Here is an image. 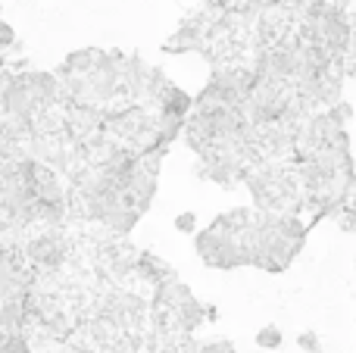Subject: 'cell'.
I'll list each match as a JSON object with an SVG mask.
<instances>
[{
    "instance_id": "2",
    "label": "cell",
    "mask_w": 356,
    "mask_h": 353,
    "mask_svg": "<svg viewBox=\"0 0 356 353\" xmlns=\"http://www.w3.org/2000/svg\"><path fill=\"white\" fill-rule=\"evenodd\" d=\"M69 256V244L63 229H44L25 241V263L35 266V272H56Z\"/></svg>"
},
{
    "instance_id": "5",
    "label": "cell",
    "mask_w": 356,
    "mask_h": 353,
    "mask_svg": "<svg viewBox=\"0 0 356 353\" xmlns=\"http://www.w3.org/2000/svg\"><path fill=\"white\" fill-rule=\"evenodd\" d=\"M156 113H163V116H175V119H188L191 113H194V97H191L184 88H178L169 81L166 88H163V94L156 97Z\"/></svg>"
},
{
    "instance_id": "9",
    "label": "cell",
    "mask_w": 356,
    "mask_h": 353,
    "mask_svg": "<svg viewBox=\"0 0 356 353\" xmlns=\"http://www.w3.org/2000/svg\"><path fill=\"white\" fill-rule=\"evenodd\" d=\"M172 225H175L178 231H181V235H197V213H191V210L178 213Z\"/></svg>"
},
{
    "instance_id": "3",
    "label": "cell",
    "mask_w": 356,
    "mask_h": 353,
    "mask_svg": "<svg viewBox=\"0 0 356 353\" xmlns=\"http://www.w3.org/2000/svg\"><path fill=\"white\" fill-rule=\"evenodd\" d=\"M191 300H194V291H191L181 279H169L154 288L150 313H175V310H181L184 304H191Z\"/></svg>"
},
{
    "instance_id": "7",
    "label": "cell",
    "mask_w": 356,
    "mask_h": 353,
    "mask_svg": "<svg viewBox=\"0 0 356 353\" xmlns=\"http://www.w3.org/2000/svg\"><path fill=\"white\" fill-rule=\"evenodd\" d=\"M0 353H35L25 331H0Z\"/></svg>"
},
{
    "instance_id": "11",
    "label": "cell",
    "mask_w": 356,
    "mask_h": 353,
    "mask_svg": "<svg viewBox=\"0 0 356 353\" xmlns=\"http://www.w3.org/2000/svg\"><path fill=\"white\" fill-rule=\"evenodd\" d=\"M200 353H238V350H234V344L228 338H213V341L200 344Z\"/></svg>"
},
{
    "instance_id": "4",
    "label": "cell",
    "mask_w": 356,
    "mask_h": 353,
    "mask_svg": "<svg viewBox=\"0 0 356 353\" xmlns=\"http://www.w3.org/2000/svg\"><path fill=\"white\" fill-rule=\"evenodd\" d=\"M135 275L138 281H144V285H150V288H156V285H163V281H169V279H178V272L172 266H169L163 256H156L154 250H138V260H135Z\"/></svg>"
},
{
    "instance_id": "1",
    "label": "cell",
    "mask_w": 356,
    "mask_h": 353,
    "mask_svg": "<svg viewBox=\"0 0 356 353\" xmlns=\"http://www.w3.org/2000/svg\"><path fill=\"white\" fill-rule=\"evenodd\" d=\"M194 250L209 269H222V272H234V269L247 266V250L241 238L222 235L216 229H200L194 235Z\"/></svg>"
},
{
    "instance_id": "10",
    "label": "cell",
    "mask_w": 356,
    "mask_h": 353,
    "mask_svg": "<svg viewBox=\"0 0 356 353\" xmlns=\"http://www.w3.org/2000/svg\"><path fill=\"white\" fill-rule=\"evenodd\" d=\"M297 347L307 353H322V341L316 331H300V335H297Z\"/></svg>"
},
{
    "instance_id": "8",
    "label": "cell",
    "mask_w": 356,
    "mask_h": 353,
    "mask_svg": "<svg viewBox=\"0 0 356 353\" xmlns=\"http://www.w3.org/2000/svg\"><path fill=\"white\" fill-rule=\"evenodd\" d=\"M284 344V331L278 325H263L257 331V347L259 350H278Z\"/></svg>"
},
{
    "instance_id": "6",
    "label": "cell",
    "mask_w": 356,
    "mask_h": 353,
    "mask_svg": "<svg viewBox=\"0 0 356 353\" xmlns=\"http://www.w3.org/2000/svg\"><path fill=\"white\" fill-rule=\"evenodd\" d=\"M100 54H104V50H97V47L72 50V54H69L66 60L60 63L56 75H91V72H94V66L100 63Z\"/></svg>"
}]
</instances>
